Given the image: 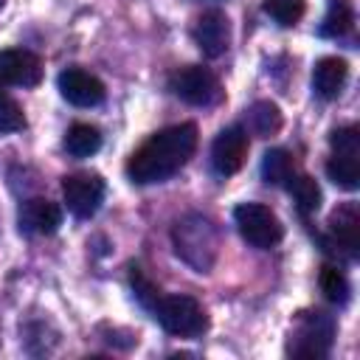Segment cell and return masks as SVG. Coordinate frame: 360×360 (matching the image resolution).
Returning a JSON list of instances; mask_svg holds the SVG:
<instances>
[{"mask_svg": "<svg viewBox=\"0 0 360 360\" xmlns=\"http://www.w3.org/2000/svg\"><path fill=\"white\" fill-rule=\"evenodd\" d=\"M194 149H197V127L194 124L166 127L132 152V158L127 163V174L132 183H141V186L160 183V180L177 174L188 163Z\"/></svg>", "mask_w": 360, "mask_h": 360, "instance_id": "cell-1", "label": "cell"}, {"mask_svg": "<svg viewBox=\"0 0 360 360\" xmlns=\"http://www.w3.org/2000/svg\"><path fill=\"white\" fill-rule=\"evenodd\" d=\"M172 242H174V253L197 273H208L211 264L217 262L219 233L217 225L202 214H188L177 219L172 228Z\"/></svg>", "mask_w": 360, "mask_h": 360, "instance_id": "cell-2", "label": "cell"}, {"mask_svg": "<svg viewBox=\"0 0 360 360\" xmlns=\"http://www.w3.org/2000/svg\"><path fill=\"white\" fill-rule=\"evenodd\" d=\"M152 312L160 321V326L169 335H177V338L202 335L205 326H208L205 309L191 295H160V301L155 304Z\"/></svg>", "mask_w": 360, "mask_h": 360, "instance_id": "cell-3", "label": "cell"}, {"mask_svg": "<svg viewBox=\"0 0 360 360\" xmlns=\"http://www.w3.org/2000/svg\"><path fill=\"white\" fill-rule=\"evenodd\" d=\"M233 222H236L242 239L248 245H253V248H262V250L278 245L281 236H284V228H281L278 217L267 205H262V202H242V205H236L233 208Z\"/></svg>", "mask_w": 360, "mask_h": 360, "instance_id": "cell-4", "label": "cell"}, {"mask_svg": "<svg viewBox=\"0 0 360 360\" xmlns=\"http://www.w3.org/2000/svg\"><path fill=\"white\" fill-rule=\"evenodd\" d=\"M169 87L177 98H183L191 107H211L219 98V82L208 68L188 65L172 73Z\"/></svg>", "mask_w": 360, "mask_h": 360, "instance_id": "cell-5", "label": "cell"}, {"mask_svg": "<svg viewBox=\"0 0 360 360\" xmlns=\"http://www.w3.org/2000/svg\"><path fill=\"white\" fill-rule=\"evenodd\" d=\"M62 197H65V205L73 217L90 219L104 200V180L98 174H90V172L68 174L62 180Z\"/></svg>", "mask_w": 360, "mask_h": 360, "instance_id": "cell-6", "label": "cell"}, {"mask_svg": "<svg viewBox=\"0 0 360 360\" xmlns=\"http://www.w3.org/2000/svg\"><path fill=\"white\" fill-rule=\"evenodd\" d=\"M59 84V93L68 104L73 107H96L104 101V84L98 76L82 70V68H68L59 73L56 79Z\"/></svg>", "mask_w": 360, "mask_h": 360, "instance_id": "cell-7", "label": "cell"}, {"mask_svg": "<svg viewBox=\"0 0 360 360\" xmlns=\"http://www.w3.org/2000/svg\"><path fill=\"white\" fill-rule=\"evenodd\" d=\"M248 158V132L242 127H228L222 129L217 138H214V146H211V163L214 169L228 177V174H236L242 169Z\"/></svg>", "mask_w": 360, "mask_h": 360, "instance_id": "cell-8", "label": "cell"}, {"mask_svg": "<svg viewBox=\"0 0 360 360\" xmlns=\"http://www.w3.org/2000/svg\"><path fill=\"white\" fill-rule=\"evenodd\" d=\"M332 335H335L332 318L326 312H309V315L301 318V329H298L292 354H298V357H321V354H326V349L332 343Z\"/></svg>", "mask_w": 360, "mask_h": 360, "instance_id": "cell-9", "label": "cell"}, {"mask_svg": "<svg viewBox=\"0 0 360 360\" xmlns=\"http://www.w3.org/2000/svg\"><path fill=\"white\" fill-rule=\"evenodd\" d=\"M42 79V62L37 53L22 48H6L0 51V82L17 84V87H34Z\"/></svg>", "mask_w": 360, "mask_h": 360, "instance_id": "cell-10", "label": "cell"}, {"mask_svg": "<svg viewBox=\"0 0 360 360\" xmlns=\"http://www.w3.org/2000/svg\"><path fill=\"white\" fill-rule=\"evenodd\" d=\"M194 39L200 45V51L208 56V59H217L228 51L231 45V22L222 11L211 8L205 14H200V20L194 22Z\"/></svg>", "mask_w": 360, "mask_h": 360, "instance_id": "cell-11", "label": "cell"}, {"mask_svg": "<svg viewBox=\"0 0 360 360\" xmlns=\"http://www.w3.org/2000/svg\"><path fill=\"white\" fill-rule=\"evenodd\" d=\"M62 225V211L56 202L42 200V197H31L22 202L20 208V228L28 233H39L48 236Z\"/></svg>", "mask_w": 360, "mask_h": 360, "instance_id": "cell-12", "label": "cell"}, {"mask_svg": "<svg viewBox=\"0 0 360 360\" xmlns=\"http://www.w3.org/2000/svg\"><path fill=\"white\" fill-rule=\"evenodd\" d=\"M349 79V65L340 56H323L312 68V87L321 98H335Z\"/></svg>", "mask_w": 360, "mask_h": 360, "instance_id": "cell-13", "label": "cell"}, {"mask_svg": "<svg viewBox=\"0 0 360 360\" xmlns=\"http://www.w3.org/2000/svg\"><path fill=\"white\" fill-rule=\"evenodd\" d=\"M329 231L349 253H357V248H360V211H357V205L354 202L338 205L329 217Z\"/></svg>", "mask_w": 360, "mask_h": 360, "instance_id": "cell-14", "label": "cell"}, {"mask_svg": "<svg viewBox=\"0 0 360 360\" xmlns=\"http://www.w3.org/2000/svg\"><path fill=\"white\" fill-rule=\"evenodd\" d=\"M248 127L259 138H270L281 129V110L273 101H256L248 110Z\"/></svg>", "mask_w": 360, "mask_h": 360, "instance_id": "cell-15", "label": "cell"}, {"mask_svg": "<svg viewBox=\"0 0 360 360\" xmlns=\"http://www.w3.org/2000/svg\"><path fill=\"white\" fill-rule=\"evenodd\" d=\"M101 146V132L93 124H73L65 135V149L73 158H90Z\"/></svg>", "mask_w": 360, "mask_h": 360, "instance_id": "cell-16", "label": "cell"}, {"mask_svg": "<svg viewBox=\"0 0 360 360\" xmlns=\"http://www.w3.org/2000/svg\"><path fill=\"white\" fill-rule=\"evenodd\" d=\"M326 177L340 188H357L360 186V160L349 155H332L326 160Z\"/></svg>", "mask_w": 360, "mask_h": 360, "instance_id": "cell-17", "label": "cell"}, {"mask_svg": "<svg viewBox=\"0 0 360 360\" xmlns=\"http://www.w3.org/2000/svg\"><path fill=\"white\" fill-rule=\"evenodd\" d=\"M262 177L270 186H284L292 180V158L284 149H270L262 158Z\"/></svg>", "mask_w": 360, "mask_h": 360, "instance_id": "cell-18", "label": "cell"}, {"mask_svg": "<svg viewBox=\"0 0 360 360\" xmlns=\"http://www.w3.org/2000/svg\"><path fill=\"white\" fill-rule=\"evenodd\" d=\"M290 191H292V200H295V205H298L301 214L318 211V205H321V186L315 183V177H309V174L295 177L290 183Z\"/></svg>", "mask_w": 360, "mask_h": 360, "instance_id": "cell-19", "label": "cell"}, {"mask_svg": "<svg viewBox=\"0 0 360 360\" xmlns=\"http://www.w3.org/2000/svg\"><path fill=\"white\" fill-rule=\"evenodd\" d=\"M318 284H321V292L326 295V301H332V304H343L349 298V281H346L343 270H338L335 264L321 267Z\"/></svg>", "mask_w": 360, "mask_h": 360, "instance_id": "cell-20", "label": "cell"}, {"mask_svg": "<svg viewBox=\"0 0 360 360\" xmlns=\"http://www.w3.org/2000/svg\"><path fill=\"white\" fill-rule=\"evenodd\" d=\"M264 14L278 25H295L304 17V0H264Z\"/></svg>", "mask_w": 360, "mask_h": 360, "instance_id": "cell-21", "label": "cell"}, {"mask_svg": "<svg viewBox=\"0 0 360 360\" xmlns=\"http://www.w3.org/2000/svg\"><path fill=\"white\" fill-rule=\"evenodd\" d=\"M129 281H132V290H135L138 301H141L146 309H155V304L160 301V290H158V284H155L141 267H129Z\"/></svg>", "mask_w": 360, "mask_h": 360, "instance_id": "cell-22", "label": "cell"}, {"mask_svg": "<svg viewBox=\"0 0 360 360\" xmlns=\"http://www.w3.org/2000/svg\"><path fill=\"white\" fill-rule=\"evenodd\" d=\"M25 127V115L20 110V104L3 93L0 87V135H8V132H20Z\"/></svg>", "mask_w": 360, "mask_h": 360, "instance_id": "cell-23", "label": "cell"}, {"mask_svg": "<svg viewBox=\"0 0 360 360\" xmlns=\"http://www.w3.org/2000/svg\"><path fill=\"white\" fill-rule=\"evenodd\" d=\"M329 143H332L335 155H349V158H357L360 155V132H357V127H340V129H335L332 138H329Z\"/></svg>", "mask_w": 360, "mask_h": 360, "instance_id": "cell-24", "label": "cell"}, {"mask_svg": "<svg viewBox=\"0 0 360 360\" xmlns=\"http://www.w3.org/2000/svg\"><path fill=\"white\" fill-rule=\"evenodd\" d=\"M352 11L346 8V6H335L326 17H323V25H321V34L323 37H343V34H349V28H352Z\"/></svg>", "mask_w": 360, "mask_h": 360, "instance_id": "cell-25", "label": "cell"}, {"mask_svg": "<svg viewBox=\"0 0 360 360\" xmlns=\"http://www.w3.org/2000/svg\"><path fill=\"white\" fill-rule=\"evenodd\" d=\"M0 6H3V0H0Z\"/></svg>", "mask_w": 360, "mask_h": 360, "instance_id": "cell-26", "label": "cell"}]
</instances>
